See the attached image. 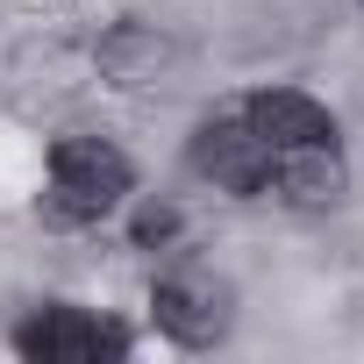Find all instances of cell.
Returning a JSON list of instances; mask_svg holds the SVG:
<instances>
[{
    "label": "cell",
    "mask_w": 364,
    "mask_h": 364,
    "mask_svg": "<svg viewBox=\"0 0 364 364\" xmlns=\"http://www.w3.org/2000/svg\"><path fill=\"white\" fill-rule=\"evenodd\" d=\"M171 236H178V215H171V208H143V215H136V243H143V250H150V243H171Z\"/></svg>",
    "instance_id": "8"
},
{
    "label": "cell",
    "mask_w": 364,
    "mask_h": 364,
    "mask_svg": "<svg viewBox=\"0 0 364 364\" xmlns=\"http://www.w3.org/2000/svg\"><path fill=\"white\" fill-rule=\"evenodd\" d=\"M186 164L215 193H236V200H264V186H272V143L243 122V107L236 114H208L193 129V143H186Z\"/></svg>",
    "instance_id": "4"
},
{
    "label": "cell",
    "mask_w": 364,
    "mask_h": 364,
    "mask_svg": "<svg viewBox=\"0 0 364 364\" xmlns=\"http://www.w3.org/2000/svg\"><path fill=\"white\" fill-rule=\"evenodd\" d=\"M15 350L29 364H100V357H122L129 336L79 300H43L36 314L15 321Z\"/></svg>",
    "instance_id": "3"
},
{
    "label": "cell",
    "mask_w": 364,
    "mask_h": 364,
    "mask_svg": "<svg viewBox=\"0 0 364 364\" xmlns=\"http://www.w3.org/2000/svg\"><path fill=\"white\" fill-rule=\"evenodd\" d=\"M129 193H136V164L107 136H58L50 143V193H43L50 222H65V229L107 222Z\"/></svg>",
    "instance_id": "1"
},
{
    "label": "cell",
    "mask_w": 364,
    "mask_h": 364,
    "mask_svg": "<svg viewBox=\"0 0 364 364\" xmlns=\"http://www.w3.org/2000/svg\"><path fill=\"white\" fill-rule=\"evenodd\" d=\"M150 321L178 343V350H215L236 328V286L208 264H171L150 286Z\"/></svg>",
    "instance_id": "2"
},
{
    "label": "cell",
    "mask_w": 364,
    "mask_h": 364,
    "mask_svg": "<svg viewBox=\"0 0 364 364\" xmlns=\"http://www.w3.org/2000/svg\"><path fill=\"white\" fill-rule=\"evenodd\" d=\"M243 122L272 143V150H286V143H321V136H336V114L314 100V93H300V86H257L250 100H243Z\"/></svg>",
    "instance_id": "7"
},
{
    "label": "cell",
    "mask_w": 364,
    "mask_h": 364,
    "mask_svg": "<svg viewBox=\"0 0 364 364\" xmlns=\"http://www.w3.org/2000/svg\"><path fill=\"white\" fill-rule=\"evenodd\" d=\"M93 65H100L107 86H122V93H150V86H171V79H178L186 50H178L164 29H150V22H114V29L93 43Z\"/></svg>",
    "instance_id": "5"
},
{
    "label": "cell",
    "mask_w": 364,
    "mask_h": 364,
    "mask_svg": "<svg viewBox=\"0 0 364 364\" xmlns=\"http://www.w3.org/2000/svg\"><path fill=\"white\" fill-rule=\"evenodd\" d=\"M343 186H350V164H343V143H336V136L272 150V186H264V193H279V200H293V208H336Z\"/></svg>",
    "instance_id": "6"
}]
</instances>
